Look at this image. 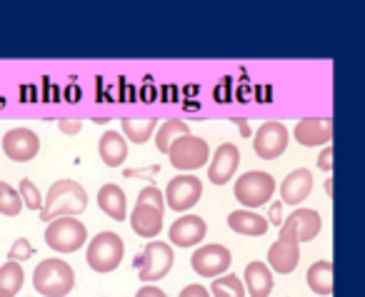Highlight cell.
<instances>
[{"instance_id": "cell-1", "label": "cell", "mask_w": 365, "mask_h": 297, "mask_svg": "<svg viewBox=\"0 0 365 297\" xmlns=\"http://www.w3.org/2000/svg\"><path fill=\"white\" fill-rule=\"evenodd\" d=\"M88 207L86 187L76 180H58L51 185L46 200H43L41 220L53 222L58 217H76Z\"/></svg>"}, {"instance_id": "cell-2", "label": "cell", "mask_w": 365, "mask_h": 297, "mask_svg": "<svg viewBox=\"0 0 365 297\" xmlns=\"http://www.w3.org/2000/svg\"><path fill=\"white\" fill-rule=\"evenodd\" d=\"M33 287L38 290V295L66 297L76 287V272H73V267L66 260L48 257L33 272Z\"/></svg>"}, {"instance_id": "cell-3", "label": "cell", "mask_w": 365, "mask_h": 297, "mask_svg": "<svg viewBox=\"0 0 365 297\" xmlns=\"http://www.w3.org/2000/svg\"><path fill=\"white\" fill-rule=\"evenodd\" d=\"M163 210H165V200L163 192L155 187H143L138 195V205L130 212V227L135 235L140 237H155L163 230Z\"/></svg>"}, {"instance_id": "cell-4", "label": "cell", "mask_w": 365, "mask_h": 297, "mask_svg": "<svg viewBox=\"0 0 365 297\" xmlns=\"http://www.w3.org/2000/svg\"><path fill=\"white\" fill-rule=\"evenodd\" d=\"M123 252H125V245H123L120 235L108 230L91 240L88 252H86V260H88V265H91V270L113 272L123 262Z\"/></svg>"}, {"instance_id": "cell-5", "label": "cell", "mask_w": 365, "mask_h": 297, "mask_svg": "<svg viewBox=\"0 0 365 297\" xmlns=\"http://www.w3.org/2000/svg\"><path fill=\"white\" fill-rule=\"evenodd\" d=\"M88 230L78 217H58L48 225L46 230V242L51 250L56 252H76L86 245Z\"/></svg>"}, {"instance_id": "cell-6", "label": "cell", "mask_w": 365, "mask_h": 297, "mask_svg": "<svg viewBox=\"0 0 365 297\" xmlns=\"http://www.w3.org/2000/svg\"><path fill=\"white\" fill-rule=\"evenodd\" d=\"M273 192H275L273 175H270V172H263V170L245 172V175H240L238 182H235V197H238L240 205H245V210L270 202Z\"/></svg>"}, {"instance_id": "cell-7", "label": "cell", "mask_w": 365, "mask_h": 297, "mask_svg": "<svg viewBox=\"0 0 365 297\" xmlns=\"http://www.w3.org/2000/svg\"><path fill=\"white\" fill-rule=\"evenodd\" d=\"M173 260H175V252L168 242L163 240H153L148 242V247L143 250V257L138 260V277L143 282H155L160 277H165L173 267Z\"/></svg>"}, {"instance_id": "cell-8", "label": "cell", "mask_w": 365, "mask_h": 297, "mask_svg": "<svg viewBox=\"0 0 365 297\" xmlns=\"http://www.w3.org/2000/svg\"><path fill=\"white\" fill-rule=\"evenodd\" d=\"M168 157H170V165L178 167V170H198L210 157L208 140L195 135L178 137L170 145V150H168Z\"/></svg>"}, {"instance_id": "cell-9", "label": "cell", "mask_w": 365, "mask_h": 297, "mask_svg": "<svg viewBox=\"0 0 365 297\" xmlns=\"http://www.w3.org/2000/svg\"><path fill=\"white\" fill-rule=\"evenodd\" d=\"M200 195H203V182H200L198 177L195 175H178L168 182L163 200L168 202L170 210L185 212L200 200Z\"/></svg>"}, {"instance_id": "cell-10", "label": "cell", "mask_w": 365, "mask_h": 297, "mask_svg": "<svg viewBox=\"0 0 365 297\" xmlns=\"http://www.w3.org/2000/svg\"><path fill=\"white\" fill-rule=\"evenodd\" d=\"M288 140H290L288 127L278 120H268L255 132L253 147H255V152H258V157H263V160H275V157H280L285 152Z\"/></svg>"}, {"instance_id": "cell-11", "label": "cell", "mask_w": 365, "mask_h": 297, "mask_svg": "<svg viewBox=\"0 0 365 297\" xmlns=\"http://www.w3.org/2000/svg\"><path fill=\"white\" fill-rule=\"evenodd\" d=\"M320 215L315 210H295L293 215H288V220H283L280 225V237L278 240L285 242H310L320 232Z\"/></svg>"}, {"instance_id": "cell-12", "label": "cell", "mask_w": 365, "mask_h": 297, "mask_svg": "<svg viewBox=\"0 0 365 297\" xmlns=\"http://www.w3.org/2000/svg\"><path fill=\"white\" fill-rule=\"evenodd\" d=\"M230 262H233V255H230V250L223 245H203L190 257V265H193V270L198 272L200 277L225 275Z\"/></svg>"}, {"instance_id": "cell-13", "label": "cell", "mask_w": 365, "mask_h": 297, "mask_svg": "<svg viewBox=\"0 0 365 297\" xmlns=\"http://www.w3.org/2000/svg\"><path fill=\"white\" fill-rule=\"evenodd\" d=\"M41 150V137L28 127H13L3 135V152L16 162H31Z\"/></svg>"}, {"instance_id": "cell-14", "label": "cell", "mask_w": 365, "mask_h": 297, "mask_svg": "<svg viewBox=\"0 0 365 297\" xmlns=\"http://www.w3.org/2000/svg\"><path fill=\"white\" fill-rule=\"evenodd\" d=\"M295 140L305 147L313 145H330V137H333V118H303L298 120L293 130Z\"/></svg>"}, {"instance_id": "cell-15", "label": "cell", "mask_w": 365, "mask_h": 297, "mask_svg": "<svg viewBox=\"0 0 365 297\" xmlns=\"http://www.w3.org/2000/svg\"><path fill=\"white\" fill-rule=\"evenodd\" d=\"M210 157H213V160H210V167H208V180L213 182V185H225V182L235 175V170H238V162H240L238 147H235L233 142H223Z\"/></svg>"}, {"instance_id": "cell-16", "label": "cell", "mask_w": 365, "mask_h": 297, "mask_svg": "<svg viewBox=\"0 0 365 297\" xmlns=\"http://www.w3.org/2000/svg\"><path fill=\"white\" fill-rule=\"evenodd\" d=\"M205 230H208V225H205L203 217L182 215L170 225V242H173V245H178V247L198 245V242L205 237Z\"/></svg>"}, {"instance_id": "cell-17", "label": "cell", "mask_w": 365, "mask_h": 297, "mask_svg": "<svg viewBox=\"0 0 365 297\" xmlns=\"http://www.w3.org/2000/svg\"><path fill=\"white\" fill-rule=\"evenodd\" d=\"M310 190H313V175H310L308 167H298V170H293L283 180L280 197H283L285 205H298V202H303L310 195Z\"/></svg>"}, {"instance_id": "cell-18", "label": "cell", "mask_w": 365, "mask_h": 297, "mask_svg": "<svg viewBox=\"0 0 365 297\" xmlns=\"http://www.w3.org/2000/svg\"><path fill=\"white\" fill-rule=\"evenodd\" d=\"M300 260V250H298V242H285V240H275L268 250V262L275 272L280 275H288L298 267Z\"/></svg>"}, {"instance_id": "cell-19", "label": "cell", "mask_w": 365, "mask_h": 297, "mask_svg": "<svg viewBox=\"0 0 365 297\" xmlns=\"http://www.w3.org/2000/svg\"><path fill=\"white\" fill-rule=\"evenodd\" d=\"M268 225L270 222L265 220L263 215L253 210H235L228 215V227L235 230L238 235H248V237H260L268 232Z\"/></svg>"}, {"instance_id": "cell-20", "label": "cell", "mask_w": 365, "mask_h": 297, "mask_svg": "<svg viewBox=\"0 0 365 297\" xmlns=\"http://www.w3.org/2000/svg\"><path fill=\"white\" fill-rule=\"evenodd\" d=\"M245 287L250 297H268L273 292V272L265 262L255 260L245 267Z\"/></svg>"}, {"instance_id": "cell-21", "label": "cell", "mask_w": 365, "mask_h": 297, "mask_svg": "<svg viewBox=\"0 0 365 297\" xmlns=\"http://www.w3.org/2000/svg\"><path fill=\"white\" fill-rule=\"evenodd\" d=\"M101 160L106 162L108 167H120L128 157V140L123 132H115V130H108L106 135L101 137Z\"/></svg>"}, {"instance_id": "cell-22", "label": "cell", "mask_w": 365, "mask_h": 297, "mask_svg": "<svg viewBox=\"0 0 365 297\" xmlns=\"http://www.w3.org/2000/svg\"><path fill=\"white\" fill-rule=\"evenodd\" d=\"M98 205L106 215H110L113 220L123 222L128 217V207H125V192L123 187H118L115 182H108L98 190Z\"/></svg>"}, {"instance_id": "cell-23", "label": "cell", "mask_w": 365, "mask_h": 297, "mask_svg": "<svg viewBox=\"0 0 365 297\" xmlns=\"http://www.w3.org/2000/svg\"><path fill=\"white\" fill-rule=\"evenodd\" d=\"M305 280H308V287L315 295H333V262L320 260L315 265H310Z\"/></svg>"}, {"instance_id": "cell-24", "label": "cell", "mask_w": 365, "mask_h": 297, "mask_svg": "<svg viewBox=\"0 0 365 297\" xmlns=\"http://www.w3.org/2000/svg\"><path fill=\"white\" fill-rule=\"evenodd\" d=\"M23 282H26V272L21 262L8 260L6 265H0V297H16Z\"/></svg>"}, {"instance_id": "cell-25", "label": "cell", "mask_w": 365, "mask_h": 297, "mask_svg": "<svg viewBox=\"0 0 365 297\" xmlns=\"http://www.w3.org/2000/svg\"><path fill=\"white\" fill-rule=\"evenodd\" d=\"M190 135V127L185 125L182 120H178V118H170V120H165L160 125V130L155 132V145L160 152H168L170 150V145L178 140V137H185Z\"/></svg>"}, {"instance_id": "cell-26", "label": "cell", "mask_w": 365, "mask_h": 297, "mask_svg": "<svg viewBox=\"0 0 365 297\" xmlns=\"http://www.w3.org/2000/svg\"><path fill=\"white\" fill-rule=\"evenodd\" d=\"M155 125H158L155 118H145V120H138V118H123V132H125L130 142H148V137H153Z\"/></svg>"}, {"instance_id": "cell-27", "label": "cell", "mask_w": 365, "mask_h": 297, "mask_svg": "<svg viewBox=\"0 0 365 297\" xmlns=\"http://www.w3.org/2000/svg\"><path fill=\"white\" fill-rule=\"evenodd\" d=\"M21 210H23L21 192L8 185V182L0 180V215L16 217V215H21Z\"/></svg>"}, {"instance_id": "cell-28", "label": "cell", "mask_w": 365, "mask_h": 297, "mask_svg": "<svg viewBox=\"0 0 365 297\" xmlns=\"http://www.w3.org/2000/svg\"><path fill=\"white\" fill-rule=\"evenodd\" d=\"M210 295L213 297H245L243 282L235 275H223L215 277L213 285H210Z\"/></svg>"}, {"instance_id": "cell-29", "label": "cell", "mask_w": 365, "mask_h": 297, "mask_svg": "<svg viewBox=\"0 0 365 297\" xmlns=\"http://www.w3.org/2000/svg\"><path fill=\"white\" fill-rule=\"evenodd\" d=\"M18 192H21V200H23V205H26L28 210H43V195H41V190L33 185V180L23 177L21 190H18Z\"/></svg>"}, {"instance_id": "cell-30", "label": "cell", "mask_w": 365, "mask_h": 297, "mask_svg": "<svg viewBox=\"0 0 365 297\" xmlns=\"http://www.w3.org/2000/svg\"><path fill=\"white\" fill-rule=\"evenodd\" d=\"M31 255H36V250H33V245L26 240V237H18L16 242H13V247H11V252H8V257H11L13 262H18V260H28Z\"/></svg>"}, {"instance_id": "cell-31", "label": "cell", "mask_w": 365, "mask_h": 297, "mask_svg": "<svg viewBox=\"0 0 365 297\" xmlns=\"http://www.w3.org/2000/svg\"><path fill=\"white\" fill-rule=\"evenodd\" d=\"M318 167H320L323 172H330V170H333V147H330V145L325 147V150L318 155Z\"/></svg>"}, {"instance_id": "cell-32", "label": "cell", "mask_w": 365, "mask_h": 297, "mask_svg": "<svg viewBox=\"0 0 365 297\" xmlns=\"http://www.w3.org/2000/svg\"><path fill=\"white\" fill-rule=\"evenodd\" d=\"M58 127H61L66 135H78V132L83 130V123L81 120H61L58 123Z\"/></svg>"}, {"instance_id": "cell-33", "label": "cell", "mask_w": 365, "mask_h": 297, "mask_svg": "<svg viewBox=\"0 0 365 297\" xmlns=\"http://www.w3.org/2000/svg\"><path fill=\"white\" fill-rule=\"evenodd\" d=\"M180 297H213L203 285H188L185 290L180 292Z\"/></svg>"}, {"instance_id": "cell-34", "label": "cell", "mask_w": 365, "mask_h": 297, "mask_svg": "<svg viewBox=\"0 0 365 297\" xmlns=\"http://www.w3.org/2000/svg\"><path fill=\"white\" fill-rule=\"evenodd\" d=\"M135 297H168L160 287H153V285H143L140 290L135 292Z\"/></svg>"}, {"instance_id": "cell-35", "label": "cell", "mask_w": 365, "mask_h": 297, "mask_svg": "<svg viewBox=\"0 0 365 297\" xmlns=\"http://www.w3.org/2000/svg\"><path fill=\"white\" fill-rule=\"evenodd\" d=\"M270 222H275V225H283V215H280V202H275L273 210H270Z\"/></svg>"}, {"instance_id": "cell-36", "label": "cell", "mask_w": 365, "mask_h": 297, "mask_svg": "<svg viewBox=\"0 0 365 297\" xmlns=\"http://www.w3.org/2000/svg\"><path fill=\"white\" fill-rule=\"evenodd\" d=\"M238 125H240V130H243V135H245V137H248V135H250V127H248V123L238 120Z\"/></svg>"}]
</instances>
